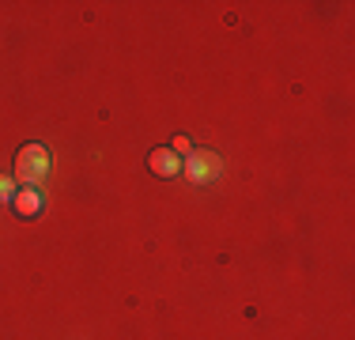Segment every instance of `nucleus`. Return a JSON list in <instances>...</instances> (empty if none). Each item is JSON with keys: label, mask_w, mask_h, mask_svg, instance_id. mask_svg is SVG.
I'll return each mask as SVG.
<instances>
[{"label": "nucleus", "mask_w": 355, "mask_h": 340, "mask_svg": "<svg viewBox=\"0 0 355 340\" xmlns=\"http://www.w3.org/2000/svg\"><path fill=\"white\" fill-rule=\"evenodd\" d=\"M15 189H19V182H15L12 174H0V204H12Z\"/></svg>", "instance_id": "5"}, {"label": "nucleus", "mask_w": 355, "mask_h": 340, "mask_svg": "<svg viewBox=\"0 0 355 340\" xmlns=\"http://www.w3.org/2000/svg\"><path fill=\"white\" fill-rule=\"evenodd\" d=\"M171 151H174V155H189V151H193V140H189V136H174V144H171Z\"/></svg>", "instance_id": "6"}, {"label": "nucleus", "mask_w": 355, "mask_h": 340, "mask_svg": "<svg viewBox=\"0 0 355 340\" xmlns=\"http://www.w3.org/2000/svg\"><path fill=\"white\" fill-rule=\"evenodd\" d=\"M49 167H53V159H49V151L42 144H23L15 151V174L12 178L19 185H42L49 178Z\"/></svg>", "instance_id": "1"}, {"label": "nucleus", "mask_w": 355, "mask_h": 340, "mask_svg": "<svg viewBox=\"0 0 355 340\" xmlns=\"http://www.w3.org/2000/svg\"><path fill=\"white\" fill-rule=\"evenodd\" d=\"M182 163H185V159L174 155L171 148H151L148 151V170H151V174H159V178H178V174H182Z\"/></svg>", "instance_id": "3"}, {"label": "nucleus", "mask_w": 355, "mask_h": 340, "mask_svg": "<svg viewBox=\"0 0 355 340\" xmlns=\"http://www.w3.org/2000/svg\"><path fill=\"white\" fill-rule=\"evenodd\" d=\"M182 170L189 174V182L205 185V182H212V178L219 174V155H216V151H197V148H193L189 155H185Z\"/></svg>", "instance_id": "2"}, {"label": "nucleus", "mask_w": 355, "mask_h": 340, "mask_svg": "<svg viewBox=\"0 0 355 340\" xmlns=\"http://www.w3.org/2000/svg\"><path fill=\"white\" fill-rule=\"evenodd\" d=\"M12 212L19 219H35L42 212V189H38V185H19L15 197H12Z\"/></svg>", "instance_id": "4"}]
</instances>
